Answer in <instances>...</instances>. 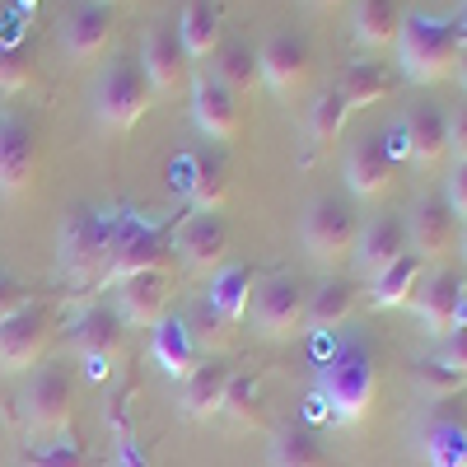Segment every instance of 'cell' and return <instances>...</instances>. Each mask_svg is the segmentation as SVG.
Masks as SVG:
<instances>
[{
	"mask_svg": "<svg viewBox=\"0 0 467 467\" xmlns=\"http://www.w3.org/2000/svg\"><path fill=\"white\" fill-rule=\"evenodd\" d=\"M117 248V220L103 215L99 206H70L61 229H57V262L61 276L75 285H103V271Z\"/></svg>",
	"mask_w": 467,
	"mask_h": 467,
	"instance_id": "1",
	"label": "cell"
},
{
	"mask_svg": "<svg viewBox=\"0 0 467 467\" xmlns=\"http://www.w3.org/2000/svg\"><path fill=\"white\" fill-rule=\"evenodd\" d=\"M398 66H402V80L411 85H440L453 75L458 52H462V37L453 28V19H435V15H402L398 28Z\"/></svg>",
	"mask_w": 467,
	"mask_h": 467,
	"instance_id": "2",
	"label": "cell"
},
{
	"mask_svg": "<svg viewBox=\"0 0 467 467\" xmlns=\"http://www.w3.org/2000/svg\"><path fill=\"white\" fill-rule=\"evenodd\" d=\"M379 398V365H374V350L365 341H346L337 356L323 365L318 379V402H327V416L341 425H356L374 411Z\"/></svg>",
	"mask_w": 467,
	"mask_h": 467,
	"instance_id": "3",
	"label": "cell"
},
{
	"mask_svg": "<svg viewBox=\"0 0 467 467\" xmlns=\"http://www.w3.org/2000/svg\"><path fill=\"white\" fill-rule=\"evenodd\" d=\"M150 103H154V89H150L145 70L131 57H112L99 70V80H94V117H99L103 131H112V136L131 131L150 112Z\"/></svg>",
	"mask_w": 467,
	"mask_h": 467,
	"instance_id": "4",
	"label": "cell"
},
{
	"mask_svg": "<svg viewBox=\"0 0 467 467\" xmlns=\"http://www.w3.org/2000/svg\"><path fill=\"white\" fill-rule=\"evenodd\" d=\"M299 239H304V253L318 266H337V262H346L350 253H356L360 220H356V211H350V202L318 197V202H308V211L299 220Z\"/></svg>",
	"mask_w": 467,
	"mask_h": 467,
	"instance_id": "5",
	"label": "cell"
},
{
	"mask_svg": "<svg viewBox=\"0 0 467 467\" xmlns=\"http://www.w3.org/2000/svg\"><path fill=\"white\" fill-rule=\"evenodd\" d=\"M75 393L80 379L70 365H37L28 388H24V420L33 435H66V425L75 416Z\"/></svg>",
	"mask_w": 467,
	"mask_h": 467,
	"instance_id": "6",
	"label": "cell"
},
{
	"mask_svg": "<svg viewBox=\"0 0 467 467\" xmlns=\"http://www.w3.org/2000/svg\"><path fill=\"white\" fill-rule=\"evenodd\" d=\"M257 70H262V85L281 103H295L308 89V75H314V52H308L304 33H295V28L266 33L257 47Z\"/></svg>",
	"mask_w": 467,
	"mask_h": 467,
	"instance_id": "7",
	"label": "cell"
},
{
	"mask_svg": "<svg viewBox=\"0 0 467 467\" xmlns=\"http://www.w3.org/2000/svg\"><path fill=\"white\" fill-rule=\"evenodd\" d=\"M253 327H257V337H266V341H290V337H299L304 332V308H308V290L295 281V276H266V281H257V290H253Z\"/></svg>",
	"mask_w": 467,
	"mask_h": 467,
	"instance_id": "8",
	"label": "cell"
},
{
	"mask_svg": "<svg viewBox=\"0 0 467 467\" xmlns=\"http://www.w3.org/2000/svg\"><path fill=\"white\" fill-rule=\"evenodd\" d=\"M37 182V127L24 112H0V202H19Z\"/></svg>",
	"mask_w": 467,
	"mask_h": 467,
	"instance_id": "9",
	"label": "cell"
},
{
	"mask_svg": "<svg viewBox=\"0 0 467 467\" xmlns=\"http://www.w3.org/2000/svg\"><path fill=\"white\" fill-rule=\"evenodd\" d=\"M70 346L94 374H112L127 356V323L117 318V308L89 304L85 314L70 323Z\"/></svg>",
	"mask_w": 467,
	"mask_h": 467,
	"instance_id": "10",
	"label": "cell"
},
{
	"mask_svg": "<svg viewBox=\"0 0 467 467\" xmlns=\"http://www.w3.org/2000/svg\"><path fill=\"white\" fill-rule=\"evenodd\" d=\"M407 248L431 266V262H440L444 266V257H453L458 253V239H462V220L449 211V202H440V197H420L416 206H411V215H407Z\"/></svg>",
	"mask_w": 467,
	"mask_h": 467,
	"instance_id": "11",
	"label": "cell"
},
{
	"mask_svg": "<svg viewBox=\"0 0 467 467\" xmlns=\"http://www.w3.org/2000/svg\"><path fill=\"white\" fill-rule=\"evenodd\" d=\"M411 308L420 314V323H425L431 337H449L467 318V281H462V271H453V266L425 271V281H420Z\"/></svg>",
	"mask_w": 467,
	"mask_h": 467,
	"instance_id": "12",
	"label": "cell"
},
{
	"mask_svg": "<svg viewBox=\"0 0 467 467\" xmlns=\"http://www.w3.org/2000/svg\"><path fill=\"white\" fill-rule=\"evenodd\" d=\"M169 262H173V248H169V239H164L160 229L117 224V248H112V262L103 271V285L145 276V271H169Z\"/></svg>",
	"mask_w": 467,
	"mask_h": 467,
	"instance_id": "13",
	"label": "cell"
},
{
	"mask_svg": "<svg viewBox=\"0 0 467 467\" xmlns=\"http://www.w3.org/2000/svg\"><path fill=\"white\" fill-rule=\"evenodd\" d=\"M47 341H52V314L43 304H28L19 308L15 318L0 323V374H19L28 365H37L47 356Z\"/></svg>",
	"mask_w": 467,
	"mask_h": 467,
	"instance_id": "14",
	"label": "cell"
},
{
	"mask_svg": "<svg viewBox=\"0 0 467 467\" xmlns=\"http://www.w3.org/2000/svg\"><path fill=\"white\" fill-rule=\"evenodd\" d=\"M192 122H197V131L206 140L229 145V140H239V131H244V108L215 80V75H197V85H192Z\"/></svg>",
	"mask_w": 467,
	"mask_h": 467,
	"instance_id": "15",
	"label": "cell"
},
{
	"mask_svg": "<svg viewBox=\"0 0 467 467\" xmlns=\"http://www.w3.org/2000/svg\"><path fill=\"white\" fill-rule=\"evenodd\" d=\"M112 33H117L112 10L99 5V0H80V5H70V15L61 19V47H66L70 61L89 66L112 47Z\"/></svg>",
	"mask_w": 467,
	"mask_h": 467,
	"instance_id": "16",
	"label": "cell"
},
{
	"mask_svg": "<svg viewBox=\"0 0 467 467\" xmlns=\"http://www.w3.org/2000/svg\"><path fill=\"white\" fill-rule=\"evenodd\" d=\"M393 173H398V164H393V154H388L383 136H365V140L350 145V154H346V192L356 202H379L383 192L393 187Z\"/></svg>",
	"mask_w": 467,
	"mask_h": 467,
	"instance_id": "17",
	"label": "cell"
},
{
	"mask_svg": "<svg viewBox=\"0 0 467 467\" xmlns=\"http://www.w3.org/2000/svg\"><path fill=\"white\" fill-rule=\"evenodd\" d=\"M117 318L127 327H160L169 318V271L117 281Z\"/></svg>",
	"mask_w": 467,
	"mask_h": 467,
	"instance_id": "18",
	"label": "cell"
},
{
	"mask_svg": "<svg viewBox=\"0 0 467 467\" xmlns=\"http://www.w3.org/2000/svg\"><path fill=\"white\" fill-rule=\"evenodd\" d=\"M407 127V160L416 169H440L449 160V112H440L435 103H416L402 112Z\"/></svg>",
	"mask_w": 467,
	"mask_h": 467,
	"instance_id": "19",
	"label": "cell"
},
{
	"mask_svg": "<svg viewBox=\"0 0 467 467\" xmlns=\"http://www.w3.org/2000/svg\"><path fill=\"white\" fill-rule=\"evenodd\" d=\"M178 253H182V262L192 271H220L229 262V229H224V220L206 215V211L187 215L178 224Z\"/></svg>",
	"mask_w": 467,
	"mask_h": 467,
	"instance_id": "20",
	"label": "cell"
},
{
	"mask_svg": "<svg viewBox=\"0 0 467 467\" xmlns=\"http://www.w3.org/2000/svg\"><path fill=\"white\" fill-rule=\"evenodd\" d=\"M140 70L154 94H178L182 75H187V52L178 43V28L173 24H154L145 37V52H140Z\"/></svg>",
	"mask_w": 467,
	"mask_h": 467,
	"instance_id": "21",
	"label": "cell"
},
{
	"mask_svg": "<svg viewBox=\"0 0 467 467\" xmlns=\"http://www.w3.org/2000/svg\"><path fill=\"white\" fill-rule=\"evenodd\" d=\"M253 290H257V276L248 262H224L220 271H211V285H206V304L211 314L229 327H239L248 318V304H253Z\"/></svg>",
	"mask_w": 467,
	"mask_h": 467,
	"instance_id": "22",
	"label": "cell"
},
{
	"mask_svg": "<svg viewBox=\"0 0 467 467\" xmlns=\"http://www.w3.org/2000/svg\"><path fill=\"white\" fill-rule=\"evenodd\" d=\"M407 253V229H402V220H393V215H374L365 229H360V239H356V266H360V276H379L383 266H393L398 257Z\"/></svg>",
	"mask_w": 467,
	"mask_h": 467,
	"instance_id": "23",
	"label": "cell"
},
{
	"mask_svg": "<svg viewBox=\"0 0 467 467\" xmlns=\"http://www.w3.org/2000/svg\"><path fill=\"white\" fill-rule=\"evenodd\" d=\"M229 379H234V369L224 360H202L197 374L182 379V398H178L182 416H192V420L220 416L224 411V398H229Z\"/></svg>",
	"mask_w": 467,
	"mask_h": 467,
	"instance_id": "24",
	"label": "cell"
},
{
	"mask_svg": "<svg viewBox=\"0 0 467 467\" xmlns=\"http://www.w3.org/2000/svg\"><path fill=\"white\" fill-rule=\"evenodd\" d=\"M154 337H150V350H154V360H160V369L169 374V379H192L202 369V346L192 341V332H187V323L182 318H164L160 327H150Z\"/></svg>",
	"mask_w": 467,
	"mask_h": 467,
	"instance_id": "25",
	"label": "cell"
},
{
	"mask_svg": "<svg viewBox=\"0 0 467 467\" xmlns=\"http://www.w3.org/2000/svg\"><path fill=\"white\" fill-rule=\"evenodd\" d=\"M356 304H360L356 281H346V276H327L318 290H308L304 327H308V332H332V327L350 323V314H356Z\"/></svg>",
	"mask_w": 467,
	"mask_h": 467,
	"instance_id": "26",
	"label": "cell"
},
{
	"mask_svg": "<svg viewBox=\"0 0 467 467\" xmlns=\"http://www.w3.org/2000/svg\"><path fill=\"white\" fill-rule=\"evenodd\" d=\"M420 449L431 467H467V420L453 411H435L420 425Z\"/></svg>",
	"mask_w": 467,
	"mask_h": 467,
	"instance_id": "27",
	"label": "cell"
},
{
	"mask_svg": "<svg viewBox=\"0 0 467 467\" xmlns=\"http://www.w3.org/2000/svg\"><path fill=\"white\" fill-rule=\"evenodd\" d=\"M402 28V5L398 0H356V15H350V33L365 52H383L398 43Z\"/></svg>",
	"mask_w": 467,
	"mask_h": 467,
	"instance_id": "28",
	"label": "cell"
},
{
	"mask_svg": "<svg viewBox=\"0 0 467 467\" xmlns=\"http://www.w3.org/2000/svg\"><path fill=\"white\" fill-rule=\"evenodd\" d=\"M420 281H425V262L407 248L393 266H383L379 276L369 281V304H374V308H402V304L416 299Z\"/></svg>",
	"mask_w": 467,
	"mask_h": 467,
	"instance_id": "29",
	"label": "cell"
},
{
	"mask_svg": "<svg viewBox=\"0 0 467 467\" xmlns=\"http://www.w3.org/2000/svg\"><path fill=\"white\" fill-rule=\"evenodd\" d=\"M178 43L187 61H211L220 47V10L215 0H187L182 19H178Z\"/></svg>",
	"mask_w": 467,
	"mask_h": 467,
	"instance_id": "30",
	"label": "cell"
},
{
	"mask_svg": "<svg viewBox=\"0 0 467 467\" xmlns=\"http://www.w3.org/2000/svg\"><path fill=\"white\" fill-rule=\"evenodd\" d=\"M337 89L346 94L350 112H356V108H374V103H383V99H393L398 75L388 70V66H379V61H356V66L341 70Z\"/></svg>",
	"mask_w": 467,
	"mask_h": 467,
	"instance_id": "31",
	"label": "cell"
},
{
	"mask_svg": "<svg viewBox=\"0 0 467 467\" xmlns=\"http://www.w3.org/2000/svg\"><path fill=\"white\" fill-rule=\"evenodd\" d=\"M187 187H192V206L206 211V215L229 202V169H224V160H220L215 150L192 154V178H187Z\"/></svg>",
	"mask_w": 467,
	"mask_h": 467,
	"instance_id": "32",
	"label": "cell"
},
{
	"mask_svg": "<svg viewBox=\"0 0 467 467\" xmlns=\"http://www.w3.org/2000/svg\"><path fill=\"white\" fill-rule=\"evenodd\" d=\"M215 80L234 94L244 99L262 85V70H257V52L248 43H220L215 47Z\"/></svg>",
	"mask_w": 467,
	"mask_h": 467,
	"instance_id": "33",
	"label": "cell"
},
{
	"mask_svg": "<svg viewBox=\"0 0 467 467\" xmlns=\"http://www.w3.org/2000/svg\"><path fill=\"white\" fill-rule=\"evenodd\" d=\"M271 467H327V453L314 440V431L290 425V431H281L271 440Z\"/></svg>",
	"mask_w": 467,
	"mask_h": 467,
	"instance_id": "34",
	"label": "cell"
},
{
	"mask_svg": "<svg viewBox=\"0 0 467 467\" xmlns=\"http://www.w3.org/2000/svg\"><path fill=\"white\" fill-rule=\"evenodd\" d=\"M346 117H350V103L337 85H327L314 103V112H308V136H314V145H332L341 131H346Z\"/></svg>",
	"mask_w": 467,
	"mask_h": 467,
	"instance_id": "35",
	"label": "cell"
},
{
	"mask_svg": "<svg viewBox=\"0 0 467 467\" xmlns=\"http://www.w3.org/2000/svg\"><path fill=\"white\" fill-rule=\"evenodd\" d=\"M37 70H33V52L24 43H0V94H24L33 89Z\"/></svg>",
	"mask_w": 467,
	"mask_h": 467,
	"instance_id": "36",
	"label": "cell"
},
{
	"mask_svg": "<svg viewBox=\"0 0 467 467\" xmlns=\"http://www.w3.org/2000/svg\"><path fill=\"white\" fill-rule=\"evenodd\" d=\"M224 411L239 420V425H262V398H257V383L253 379H229V398H224Z\"/></svg>",
	"mask_w": 467,
	"mask_h": 467,
	"instance_id": "37",
	"label": "cell"
},
{
	"mask_svg": "<svg viewBox=\"0 0 467 467\" xmlns=\"http://www.w3.org/2000/svg\"><path fill=\"white\" fill-rule=\"evenodd\" d=\"M416 379H420V388H425L435 402H449L453 393H462V388H467V374H458V369H449V365H440V360H425V365L416 369Z\"/></svg>",
	"mask_w": 467,
	"mask_h": 467,
	"instance_id": "38",
	"label": "cell"
},
{
	"mask_svg": "<svg viewBox=\"0 0 467 467\" xmlns=\"http://www.w3.org/2000/svg\"><path fill=\"white\" fill-rule=\"evenodd\" d=\"M24 467H89V458H85L80 449L61 444V440H47V449L24 453Z\"/></svg>",
	"mask_w": 467,
	"mask_h": 467,
	"instance_id": "39",
	"label": "cell"
},
{
	"mask_svg": "<svg viewBox=\"0 0 467 467\" xmlns=\"http://www.w3.org/2000/svg\"><path fill=\"white\" fill-rule=\"evenodd\" d=\"M440 365H449V369L467 374V318H462L449 337H440Z\"/></svg>",
	"mask_w": 467,
	"mask_h": 467,
	"instance_id": "40",
	"label": "cell"
},
{
	"mask_svg": "<svg viewBox=\"0 0 467 467\" xmlns=\"http://www.w3.org/2000/svg\"><path fill=\"white\" fill-rule=\"evenodd\" d=\"M19 308H28V290L10 276V271H0V323L15 318Z\"/></svg>",
	"mask_w": 467,
	"mask_h": 467,
	"instance_id": "41",
	"label": "cell"
},
{
	"mask_svg": "<svg viewBox=\"0 0 467 467\" xmlns=\"http://www.w3.org/2000/svg\"><path fill=\"white\" fill-rule=\"evenodd\" d=\"M449 154L458 164H467V99L449 112Z\"/></svg>",
	"mask_w": 467,
	"mask_h": 467,
	"instance_id": "42",
	"label": "cell"
},
{
	"mask_svg": "<svg viewBox=\"0 0 467 467\" xmlns=\"http://www.w3.org/2000/svg\"><path fill=\"white\" fill-rule=\"evenodd\" d=\"M444 202H449V211L467 224V164L453 169V178H449V197H444Z\"/></svg>",
	"mask_w": 467,
	"mask_h": 467,
	"instance_id": "43",
	"label": "cell"
},
{
	"mask_svg": "<svg viewBox=\"0 0 467 467\" xmlns=\"http://www.w3.org/2000/svg\"><path fill=\"white\" fill-rule=\"evenodd\" d=\"M383 145H388V154H393V164H398V160H407V127H402V117L383 131Z\"/></svg>",
	"mask_w": 467,
	"mask_h": 467,
	"instance_id": "44",
	"label": "cell"
},
{
	"mask_svg": "<svg viewBox=\"0 0 467 467\" xmlns=\"http://www.w3.org/2000/svg\"><path fill=\"white\" fill-rule=\"evenodd\" d=\"M453 80L462 85V94H467V47L458 52V66H453Z\"/></svg>",
	"mask_w": 467,
	"mask_h": 467,
	"instance_id": "45",
	"label": "cell"
},
{
	"mask_svg": "<svg viewBox=\"0 0 467 467\" xmlns=\"http://www.w3.org/2000/svg\"><path fill=\"white\" fill-rule=\"evenodd\" d=\"M453 28H458V37H462V47H467V0H462V10H458V19H453Z\"/></svg>",
	"mask_w": 467,
	"mask_h": 467,
	"instance_id": "46",
	"label": "cell"
},
{
	"mask_svg": "<svg viewBox=\"0 0 467 467\" xmlns=\"http://www.w3.org/2000/svg\"><path fill=\"white\" fill-rule=\"evenodd\" d=\"M314 10H337V5H346V0H308Z\"/></svg>",
	"mask_w": 467,
	"mask_h": 467,
	"instance_id": "47",
	"label": "cell"
},
{
	"mask_svg": "<svg viewBox=\"0 0 467 467\" xmlns=\"http://www.w3.org/2000/svg\"><path fill=\"white\" fill-rule=\"evenodd\" d=\"M458 253H462V262H467V224H462V239H458Z\"/></svg>",
	"mask_w": 467,
	"mask_h": 467,
	"instance_id": "48",
	"label": "cell"
},
{
	"mask_svg": "<svg viewBox=\"0 0 467 467\" xmlns=\"http://www.w3.org/2000/svg\"><path fill=\"white\" fill-rule=\"evenodd\" d=\"M19 5H24V10H37V0H19Z\"/></svg>",
	"mask_w": 467,
	"mask_h": 467,
	"instance_id": "49",
	"label": "cell"
},
{
	"mask_svg": "<svg viewBox=\"0 0 467 467\" xmlns=\"http://www.w3.org/2000/svg\"><path fill=\"white\" fill-rule=\"evenodd\" d=\"M99 5H112V0H99Z\"/></svg>",
	"mask_w": 467,
	"mask_h": 467,
	"instance_id": "50",
	"label": "cell"
}]
</instances>
